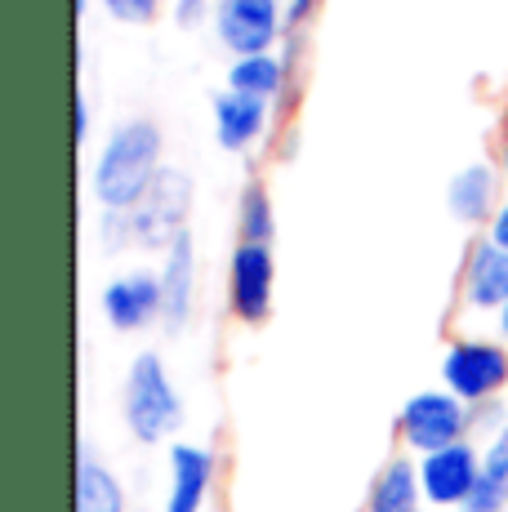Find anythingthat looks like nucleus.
Masks as SVG:
<instances>
[{
    "label": "nucleus",
    "mask_w": 508,
    "mask_h": 512,
    "mask_svg": "<svg viewBox=\"0 0 508 512\" xmlns=\"http://www.w3.org/2000/svg\"><path fill=\"white\" fill-rule=\"evenodd\" d=\"M161 152H165V134L156 121H148V116L116 121L90 165V196L99 201V210L130 214L148 196L156 174L165 170Z\"/></svg>",
    "instance_id": "f257e3e1"
},
{
    "label": "nucleus",
    "mask_w": 508,
    "mask_h": 512,
    "mask_svg": "<svg viewBox=\"0 0 508 512\" xmlns=\"http://www.w3.org/2000/svg\"><path fill=\"white\" fill-rule=\"evenodd\" d=\"M121 415L134 441L143 446H161L174 432L183 428V397L174 388L170 370H165L161 352H139L125 370V388H121Z\"/></svg>",
    "instance_id": "f03ea898"
},
{
    "label": "nucleus",
    "mask_w": 508,
    "mask_h": 512,
    "mask_svg": "<svg viewBox=\"0 0 508 512\" xmlns=\"http://www.w3.org/2000/svg\"><path fill=\"white\" fill-rule=\"evenodd\" d=\"M442 388L455 392L468 410L491 406L508 388V343L459 334L442 352Z\"/></svg>",
    "instance_id": "7ed1b4c3"
},
{
    "label": "nucleus",
    "mask_w": 508,
    "mask_h": 512,
    "mask_svg": "<svg viewBox=\"0 0 508 512\" xmlns=\"http://www.w3.org/2000/svg\"><path fill=\"white\" fill-rule=\"evenodd\" d=\"M192 174L179 170V165H165L156 174V183L148 187L139 205L130 210V228H134V245L139 250H170L183 232H188V219H192Z\"/></svg>",
    "instance_id": "20e7f679"
},
{
    "label": "nucleus",
    "mask_w": 508,
    "mask_h": 512,
    "mask_svg": "<svg viewBox=\"0 0 508 512\" xmlns=\"http://www.w3.org/2000/svg\"><path fill=\"white\" fill-rule=\"evenodd\" d=\"M468 428H473V410L446 388L415 392L402 406V415H397V437H402V446L415 450L419 459L433 455V450L468 441Z\"/></svg>",
    "instance_id": "39448f33"
},
{
    "label": "nucleus",
    "mask_w": 508,
    "mask_h": 512,
    "mask_svg": "<svg viewBox=\"0 0 508 512\" xmlns=\"http://www.w3.org/2000/svg\"><path fill=\"white\" fill-rule=\"evenodd\" d=\"M214 36L223 49H232V58L272 54L286 41V5L281 0H219Z\"/></svg>",
    "instance_id": "423d86ee"
},
{
    "label": "nucleus",
    "mask_w": 508,
    "mask_h": 512,
    "mask_svg": "<svg viewBox=\"0 0 508 512\" xmlns=\"http://www.w3.org/2000/svg\"><path fill=\"white\" fill-rule=\"evenodd\" d=\"M277 299V254L272 245L237 241L228 259V312L241 326H263Z\"/></svg>",
    "instance_id": "0eeeda50"
},
{
    "label": "nucleus",
    "mask_w": 508,
    "mask_h": 512,
    "mask_svg": "<svg viewBox=\"0 0 508 512\" xmlns=\"http://www.w3.org/2000/svg\"><path fill=\"white\" fill-rule=\"evenodd\" d=\"M103 321L116 334H139L161 321V277L148 268H130L121 277H112L99 294Z\"/></svg>",
    "instance_id": "6e6552de"
},
{
    "label": "nucleus",
    "mask_w": 508,
    "mask_h": 512,
    "mask_svg": "<svg viewBox=\"0 0 508 512\" xmlns=\"http://www.w3.org/2000/svg\"><path fill=\"white\" fill-rule=\"evenodd\" d=\"M477 477H482V450L473 441H459V446L433 450V455L419 459V481H424L428 508H464Z\"/></svg>",
    "instance_id": "1a4fd4ad"
},
{
    "label": "nucleus",
    "mask_w": 508,
    "mask_h": 512,
    "mask_svg": "<svg viewBox=\"0 0 508 512\" xmlns=\"http://www.w3.org/2000/svg\"><path fill=\"white\" fill-rule=\"evenodd\" d=\"M156 277H161V326L179 334L192 321V308H197V241H192V232H183L161 254Z\"/></svg>",
    "instance_id": "9d476101"
},
{
    "label": "nucleus",
    "mask_w": 508,
    "mask_h": 512,
    "mask_svg": "<svg viewBox=\"0 0 508 512\" xmlns=\"http://www.w3.org/2000/svg\"><path fill=\"white\" fill-rule=\"evenodd\" d=\"M219 464L214 450L201 441H174L170 446V486H165V512H205V499L214 490Z\"/></svg>",
    "instance_id": "9b49d317"
},
{
    "label": "nucleus",
    "mask_w": 508,
    "mask_h": 512,
    "mask_svg": "<svg viewBox=\"0 0 508 512\" xmlns=\"http://www.w3.org/2000/svg\"><path fill=\"white\" fill-rule=\"evenodd\" d=\"M210 116H214V143L223 152H250L259 147V139L268 134L272 121V103L237 90H219L210 98Z\"/></svg>",
    "instance_id": "f8f14e48"
},
{
    "label": "nucleus",
    "mask_w": 508,
    "mask_h": 512,
    "mask_svg": "<svg viewBox=\"0 0 508 512\" xmlns=\"http://www.w3.org/2000/svg\"><path fill=\"white\" fill-rule=\"evenodd\" d=\"M459 299L473 312H500L508 303V250L482 236L473 241L464 259V277H459Z\"/></svg>",
    "instance_id": "ddd939ff"
},
{
    "label": "nucleus",
    "mask_w": 508,
    "mask_h": 512,
    "mask_svg": "<svg viewBox=\"0 0 508 512\" xmlns=\"http://www.w3.org/2000/svg\"><path fill=\"white\" fill-rule=\"evenodd\" d=\"M495 192H500L495 165L468 161L464 170H455V179L446 183V210H451L455 223H491V214L500 210V205H495Z\"/></svg>",
    "instance_id": "4468645a"
},
{
    "label": "nucleus",
    "mask_w": 508,
    "mask_h": 512,
    "mask_svg": "<svg viewBox=\"0 0 508 512\" xmlns=\"http://www.w3.org/2000/svg\"><path fill=\"white\" fill-rule=\"evenodd\" d=\"M72 504L76 512H130L125 504V486L112 468L94 455L90 446H76V481H72Z\"/></svg>",
    "instance_id": "2eb2a0df"
},
{
    "label": "nucleus",
    "mask_w": 508,
    "mask_h": 512,
    "mask_svg": "<svg viewBox=\"0 0 508 512\" xmlns=\"http://www.w3.org/2000/svg\"><path fill=\"white\" fill-rule=\"evenodd\" d=\"M366 512H424V481H419V459L393 455L375 472L366 495Z\"/></svg>",
    "instance_id": "dca6fc26"
},
{
    "label": "nucleus",
    "mask_w": 508,
    "mask_h": 512,
    "mask_svg": "<svg viewBox=\"0 0 508 512\" xmlns=\"http://www.w3.org/2000/svg\"><path fill=\"white\" fill-rule=\"evenodd\" d=\"M290 81V67L281 63V54H254V58H232L228 67V90L277 103L281 90Z\"/></svg>",
    "instance_id": "f3484780"
},
{
    "label": "nucleus",
    "mask_w": 508,
    "mask_h": 512,
    "mask_svg": "<svg viewBox=\"0 0 508 512\" xmlns=\"http://www.w3.org/2000/svg\"><path fill=\"white\" fill-rule=\"evenodd\" d=\"M237 236L250 245H272L277 236V210L263 183H246L237 192Z\"/></svg>",
    "instance_id": "a211bd4d"
},
{
    "label": "nucleus",
    "mask_w": 508,
    "mask_h": 512,
    "mask_svg": "<svg viewBox=\"0 0 508 512\" xmlns=\"http://www.w3.org/2000/svg\"><path fill=\"white\" fill-rule=\"evenodd\" d=\"M99 5L116 18V23H125V27H143V23H152V18L161 14L165 0H99Z\"/></svg>",
    "instance_id": "6ab92c4d"
},
{
    "label": "nucleus",
    "mask_w": 508,
    "mask_h": 512,
    "mask_svg": "<svg viewBox=\"0 0 508 512\" xmlns=\"http://www.w3.org/2000/svg\"><path fill=\"white\" fill-rule=\"evenodd\" d=\"M99 236H103V245H107V250H125V245H134L130 214L103 210V214H99Z\"/></svg>",
    "instance_id": "aec40b11"
},
{
    "label": "nucleus",
    "mask_w": 508,
    "mask_h": 512,
    "mask_svg": "<svg viewBox=\"0 0 508 512\" xmlns=\"http://www.w3.org/2000/svg\"><path fill=\"white\" fill-rule=\"evenodd\" d=\"M170 18H174L179 32H192V27H201L205 18H210V0H174Z\"/></svg>",
    "instance_id": "412c9836"
},
{
    "label": "nucleus",
    "mask_w": 508,
    "mask_h": 512,
    "mask_svg": "<svg viewBox=\"0 0 508 512\" xmlns=\"http://www.w3.org/2000/svg\"><path fill=\"white\" fill-rule=\"evenodd\" d=\"M321 0H286V36H304V27L317 18Z\"/></svg>",
    "instance_id": "4be33fe9"
},
{
    "label": "nucleus",
    "mask_w": 508,
    "mask_h": 512,
    "mask_svg": "<svg viewBox=\"0 0 508 512\" xmlns=\"http://www.w3.org/2000/svg\"><path fill=\"white\" fill-rule=\"evenodd\" d=\"M72 139L81 147L90 143V94H85V90L72 94Z\"/></svg>",
    "instance_id": "5701e85b"
},
{
    "label": "nucleus",
    "mask_w": 508,
    "mask_h": 512,
    "mask_svg": "<svg viewBox=\"0 0 508 512\" xmlns=\"http://www.w3.org/2000/svg\"><path fill=\"white\" fill-rule=\"evenodd\" d=\"M486 236H491L500 250H508V201H500V210L491 214V223H486Z\"/></svg>",
    "instance_id": "b1692460"
},
{
    "label": "nucleus",
    "mask_w": 508,
    "mask_h": 512,
    "mask_svg": "<svg viewBox=\"0 0 508 512\" xmlns=\"http://www.w3.org/2000/svg\"><path fill=\"white\" fill-rule=\"evenodd\" d=\"M495 326H500V339L508 343V303H504L500 312H495Z\"/></svg>",
    "instance_id": "393cba45"
},
{
    "label": "nucleus",
    "mask_w": 508,
    "mask_h": 512,
    "mask_svg": "<svg viewBox=\"0 0 508 512\" xmlns=\"http://www.w3.org/2000/svg\"><path fill=\"white\" fill-rule=\"evenodd\" d=\"M500 170H504V183H508V134H504V152H500Z\"/></svg>",
    "instance_id": "a878e982"
},
{
    "label": "nucleus",
    "mask_w": 508,
    "mask_h": 512,
    "mask_svg": "<svg viewBox=\"0 0 508 512\" xmlns=\"http://www.w3.org/2000/svg\"><path fill=\"white\" fill-rule=\"evenodd\" d=\"M85 9H90V0H76V23L85 18Z\"/></svg>",
    "instance_id": "bb28decb"
},
{
    "label": "nucleus",
    "mask_w": 508,
    "mask_h": 512,
    "mask_svg": "<svg viewBox=\"0 0 508 512\" xmlns=\"http://www.w3.org/2000/svg\"><path fill=\"white\" fill-rule=\"evenodd\" d=\"M504 437H508V419H504Z\"/></svg>",
    "instance_id": "cd10ccee"
},
{
    "label": "nucleus",
    "mask_w": 508,
    "mask_h": 512,
    "mask_svg": "<svg viewBox=\"0 0 508 512\" xmlns=\"http://www.w3.org/2000/svg\"><path fill=\"white\" fill-rule=\"evenodd\" d=\"M424 512H428V508H424Z\"/></svg>",
    "instance_id": "c85d7f7f"
}]
</instances>
